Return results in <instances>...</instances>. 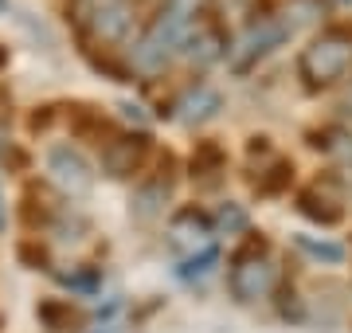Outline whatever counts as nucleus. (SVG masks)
Returning <instances> with one entry per match:
<instances>
[{
    "label": "nucleus",
    "mask_w": 352,
    "mask_h": 333,
    "mask_svg": "<svg viewBox=\"0 0 352 333\" xmlns=\"http://www.w3.org/2000/svg\"><path fill=\"white\" fill-rule=\"evenodd\" d=\"M188 24H192L188 4H168V8L149 24V32L141 36V43L133 47V63H138L141 71H161V67L184 47Z\"/></svg>",
    "instance_id": "1"
},
{
    "label": "nucleus",
    "mask_w": 352,
    "mask_h": 333,
    "mask_svg": "<svg viewBox=\"0 0 352 333\" xmlns=\"http://www.w3.org/2000/svg\"><path fill=\"white\" fill-rule=\"evenodd\" d=\"M352 67V32L349 28H329L309 43L298 59V71L309 87H325L337 83L340 75H349Z\"/></svg>",
    "instance_id": "2"
},
{
    "label": "nucleus",
    "mask_w": 352,
    "mask_h": 333,
    "mask_svg": "<svg viewBox=\"0 0 352 333\" xmlns=\"http://www.w3.org/2000/svg\"><path fill=\"white\" fill-rule=\"evenodd\" d=\"M231 294L239 298V302H258V298L270 294V286H274V267H270V259H266V239H247V247L235 251L231 259Z\"/></svg>",
    "instance_id": "3"
},
{
    "label": "nucleus",
    "mask_w": 352,
    "mask_h": 333,
    "mask_svg": "<svg viewBox=\"0 0 352 333\" xmlns=\"http://www.w3.org/2000/svg\"><path fill=\"white\" fill-rule=\"evenodd\" d=\"M289 36H294V24H289V20H258V24L231 47V67H235V71H251L258 59H266L274 47H282Z\"/></svg>",
    "instance_id": "4"
},
{
    "label": "nucleus",
    "mask_w": 352,
    "mask_h": 333,
    "mask_svg": "<svg viewBox=\"0 0 352 333\" xmlns=\"http://www.w3.org/2000/svg\"><path fill=\"white\" fill-rule=\"evenodd\" d=\"M168 244H173L184 259H200V255H208V251H215L212 219L204 216V212H196V208L176 212L173 224H168Z\"/></svg>",
    "instance_id": "5"
},
{
    "label": "nucleus",
    "mask_w": 352,
    "mask_h": 333,
    "mask_svg": "<svg viewBox=\"0 0 352 333\" xmlns=\"http://www.w3.org/2000/svg\"><path fill=\"white\" fill-rule=\"evenodd\" d=\"M47 173H51V180L71 196H82L90 184H94V173H90L87 157L78 153V149H71V145H51L47 149Z\"/></svg>",
    "instance_id": "6"
},
{
    "label": "nucleus",
    "mask_w": 352,
    "mask_h": 333,
    "mask_svg": "<svg viewBox=\"0 0 352 333\" xmlns=\"http://www.w3.org/2000/svg\"><path fill=\"white\" fill-rule=\"evenodd\" d=\"M145 157H149V138L145 133H118V138L102 145V169L118 180L141 173Z\"/></svg>",
    "instance_id": "7"
},
{
    "label": "nucleus",
    "mask_w": 352,
    "mask_h": 333,
    "mask_svg": "<svg viewBox=\"0 0 352 333\" xmlns=\"http://www.w3.org/2000/svg\"><path fill=\"white\" fill-rule=\"evenodd\" d=\"M176 110H180V122L184 126H204V122H212L219 110H223V94L215 87H208V83H200V87H192L180 103H176Z\"/></svg>",
    "instance_id": "8"
},
{
    "label": "nucleus",
    "mask_w": 352,
    "mask_h": 333,
    "mask_svg": "<svg viewBox=\"0 0 352 333\" xmlns=\"http://www.w3.org/2000/svg\"><path fill=\"white\" fill-rule=\"evenodd\" d=\"M129 28V8L122 0H102L98 8L90 12V32L102 39V43H113V39H122Z\"/></svg>",
    "instance_id": "9"
},
{
    "label": "nucleus",
    "mask_w": 352,
    "mask_h": 333,
    "mask_svg": "<svg viewBox=\"0 0 352 333\" xmlns=\"http://www.w3.org/2000/svg\"><path fill=\"white\" fill-rule=\"evenodd\" d=\"M36 314H39V321L55 333H67V330H78V325H82V314H78L67 298H47V302H39Z\"/></svg>",
    "instance_id": "10"
},
{
    "label": "nucleus",
    "mask_w": 352,
    "mask_h": 333,
    "mask_svg": "<svg viewBox=\"0 0 352 333\" xmlns=\"http://www.w3.org/2000/svg\"><path fill=\"white\" fill-rule=\"evenodd\" d=\"M184 55H188L196 67H208V63H215L219 55H223V36L215 32V28H200L196 36L184 43Z\"/></svg>",
    "instance_id": "11"
},
{
    "label": "nucleus",
    "mask_w": 352,
    "mask_h": 333,
    "mask_svg": "<svg viewBox=\"0 0 352 333\" xmlns=\"http://www.w3.org/2000/svg\"><path fill=\"white\" fill-rule=\"evenodd\" d=\"M223 165H227L223 145H215V141H200L196 145V153H192V177L212 180L215 173H223Z\"/></svg>",
    "instance_id": "12"
},
{
    "label": "nucleus",
    "mask_w": 352,
    "mask_h": 333,
    "mask_svg": "<svg viewBox=\"0 0 352 333\" xmlns=\"http://www.w3.org/2000/svg\"><path fill=\"white\" fill-rule=\"evenodd\" d=\"M298 212L309 216V219H317V224H325V228L340 219V208L333 204V200H325V196L317 200V193H302V196H298Z\"/></svg>",
    "instance_id": "13"
},
{
    "label": "nucleus",
    "mask_w": 352,
    "mask_h": 333,
    "mask_svg": "<svg viewBox=\"0 0 352 333\" xmlns=\"http://www.w3.org/2000/svg\"><path fill=\"white\" fill-rule=\"evenodd\" d=\"M71 126H75V133H78L82 141H98V145H102V138L110 133V126H106V122H102L98 114L82 110V106H78L75 114H71ZM106 141H110V138H106Z\"/></svg>",
    "instance_id": "14"
},
{
    "label": "nucleus",
    "mask_w": 352,
    "mask_h": 333,
    "mask_svg": "<svg viewBox=\"0 0 352 333\" xmlns=\"http://www.w3.org/2000/svg\"><path fill=\"white\" fill-rule=\"evenodd\" d=\"M289 177H294V165H289V161H274V165H270V173L258 180V193L278 196V193H282V189L289 184Z\"/></svg>",
    "instance_id": "15"
},
{
    "label": "nucleus",
    "mask_w": 352,
    "mask_h": 333,
    "mask_svg": "<svg viewBox=\"0 0 352 333\" xmlns=\"http://www.w3.org/2000/svg\"><path fill=\"white\" fill-rule=\"evenodd\" d=\"M298 247H302V251H309L314 259H325V263H340V259H344V247H340V244L309 239V235H298Z\"/></svg>",
    "instance_id": "16"
},
{
    "label": "nucleus",
    "mask_w": 352,
    "mask_h": 333,
    "mask_svg": "<svg viewBox=\"0 0 352 333\" xmlns=\"http://www.w3.org/2000/svg\"><path fill=\"white\" fill-rule=\"evenodd\" d=\"M219 228L231 235V231H243L247 228V212L243 208H235V204H227V208H219Z\"/></svg>",
    "instance_id": "17"
},
{
    "label": "nucleus",
    "mask_w": 352,
    "mask_h": 333,
    "mask_svg": "<svg viewBox=\"0 0 352 333\" xmlns=\"http://www.w3.org/2000/svg\"><path fill=\"white\" fill-rule=\"evenodd\" d=\"M212 263H215V251H208V255H200V259H184L180 279H204V275L212 270Z\"/></svg>",
    "instance_id": "18"
},
{
    "label": "nucleus",
    "mask_w": 352,
    "mask_h": 333,
    "mask_svg": "<svg viewBox=\"0 0 352 333\" xmlns=\"http://www.w3.org/2000/svg\"><path fill=\"white\" fill-rule=\"evenodd\" d=\"M20 259H24V263H32V267H47V255H43V251H36L32 244H20Z\"/></svg>",
    "instance_id": "19"
},
{
    "label": "nucleus",
    "mask_w": 352,
    "mask_h": 333,
    "mask_svg": "<svg viewBox=\"0 0 352 333\" xmlns=\"http://www.w3.org/2000/svg\"><path fill=\"white\" fill-rule=\"evenodd\" d=\"M340 110H344V114H352V78H349V87L340 90Z\"/></svg>",
    "instance_id": "20"
},
{
    "label": "nucleus",
    "mask_w": 352,
    "mask_h": 333,
    "mask_svg": "<svg viewBox=\"0 0 352 333\" xmlns=\"http://www.w3.org/2000/svg\"><path fill=\"white\" fill-rule=\"evenodd\" d=\"M4 67H8V47L0 43V71H4Z\"/></svg>",
    "instance_id": "21"
},
{
    "label": "nucleus",
    "mask_w": 352,
    "mask_h": 333,
    "mask_svg": "<svg viewBox=\"0 0 352 333\" xmlns=\"http://www.w3.org/2000/svg\"><path fill=\"white\" fill-rule=\"evenodd\" d=\"M0 231H4V196H0Z\"/></svg>",
    "instance_id": "22"
},
{
    "label": "nucleus",
    "mask_w": 352,
    "mask_h": 333,
    "mask_svg": "<svg viewBox=\"0 0 352 333\" xmlns=\"http://www.w3.org/2000/svg\"><path fill=\"white\" fill-rule=\"evenodd\" d=\"M0 8H4V0H0Z\"/></svg>",
    "instance_id": "23"
},
{
    "label": "nucleus",
    "mask_w": 352,
    "mask_h": 333,
    "mask_svg": "<svg viewBox=\"0 0 352 333\" xmlns=\"http://www.w3.org/2000/svg\"><path fill=\"white\" fill-rule=\"evenodd\" d=\"M0 325H4V318H0Z\"/></svg>",
    "instance_id": "24"
}]
</instances>
